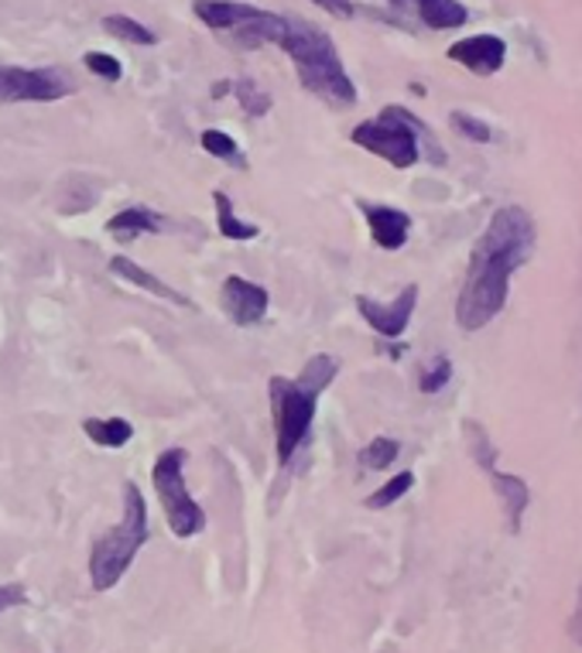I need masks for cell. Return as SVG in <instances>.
I'll use <instances>...</instances> for the list:
<instances>
[{"mask_svg":"<svg viewBox=\"0 0 582 653\" xmlns=\"http://www.w3.org/2000/svg\"><path fill=\"white\" fill-rule=\"evenodd\" d=\"M538 244V229L528 210L521 205H501L490 216L483 236L473 244L466 281L456 299V322L466 333H480L507 305L511 278L531 260Z\"/></svg>","mask_w":582,"mask_h":653,"instance_id":"obj_1","label":"cell"},{"mask_svg":"<svg viewBox=\"0 0 582 653\" xmlns=\"http://www.w3.org/2000/svg\"><path fill=\"white\" fill-rule=\"evenodd\" d=\"M339 376V360L329 352L309 356L299 376H271L268 401H271V425H275V455L281 465L295 459V452L309 441L315 425L318 397L326 394L329 383Z\"/></svg>","mask_w":582,"mask_h":653,"instance_id":"obj_2","label":"cell"},{"mask_svg":"<svg viewBox=\"0 0 582 653\" xmlns=\"http://www.w3.org/2000/svg\"><path fill=\"white\" fill-rule=\"evenodd\" d=\"M278 48L288 52L302 89H309L315 100H323L333 110L357 106V100H360L357 86H354V79H349V72L343 66V58L336 52V42L318 24L288 18V27H284Z\"/></svg>","mask_w":582,"mask_h":653,"instance_id":"obj_3","label":"cell"},{"mask_svg":"<svg viewBox=\"0 0 582 653\" xmlns=\"http://www.w3.org/2000/svg\"><path fill=\"white\" fill-rule=\"evenodd\" d=\"M349 140H354L357 147H363V151L384 158L398 171L418 165L422 151H428L432 165H446V151L439 147V140H435V134L418 121L412 110L394 106V103L384 106L381 116H373V121L357 124L354 131H349Z\"/></svg>","mask_w":582,"mask_h":653,"instance_id":"obj_4","label":"cell"},{"mask_svg":"<svg viewBox=\"0 0 582 653\" xmlns=\"http://www.w3.org/2000/svg\"><path fill=\"white\" fill-rule=\"evenodd\" d=\"M144 544H148V499L137 483H124V514L110 530L100 533L90 551L93 592H110L121 585Z\"/></svg>","mask_w":582,"mask_h":653,"instance_id":"obj_5","label":"cell"},{"mask_svg":"<svg viewBox=\"0 0 582 653\" xmlns=\"http://www.w3.org/2000/svg\"><path fill=\"white\" fill-rule=\"evenodd\" d=\"M195 18L210 27L213 35H223L233 48H260L278 45L288 18L275 11H260L240 0H195Z\"/></svg>","mask_w":582,"mask_h":653,"instance_id":"obj_6","label":"cell"},{"mask_svg":"<svg viewBox=\"0 0 582 653\" xmlns=\"http://www.w3.org/2000/svg\"><path fill=\"white\" fill-rule=\"evenodd\" d=\"M186 462H189L186 449H165L152 465V486L158 493L168 530L179 541H192L206 530V510L199 507L186 486Z\"/></svg>","mask_w":582,"mask_h":653,"instance_id":"obj_7","label":"cell"},{"mask_svg":"<svg viewBox=\"0 0 582 653\" xmlns=\"http://www.w3.org/2000/svg\"><path fill=\"white\" fill-rule=\"evenodd\" d=\"M76 79L69 69L42 66H0V103H58L76 93Z\"/></svg>","mask_w":582,"mask_h":653,"instance_id":"obj_8","label":"cell"},{"mask_svg":"<svg viewBox=\"0 0 582 653\" xmlns=\"http://www.w3.org/2000/svg\"><path fill=\"white\" fill-rule=\"evenodd\" d=\"M357 312L381 339H401L412 325V315L418 308V284H404L394 302H377L370 294H357Z\"/></svg>","mask_w":582,"mask_h":653,"instance_id":"obj_9","label":"cell"},{"mask_svg":"<svg viewBox=\"0 0 582 653\" xmlns=\"http://www.w3.org/2000/svg\"><path fill=\"white\" fill-rule=\"evenodd\" d=\"M220 305L226 312V318L233 325H240V329H250V325L265 322L268 318V308H271V294L268 288H260L240 274H230L223 281V291H220Z\"/></svg>","mask_w":582,"mask_h":653,"instance_id":"obj_10","label":"cell"},{"mask_svg":"<svg viewBox=\"0 0 582 653\" xmlns=\"http://www.w3.org/2000/svg\"><path fill=\"white\" fill-rule=\"evenodd\" d=\"M456 66L470 69L473 76H497L507 63V42L497 35H470V38H459L449 45L446 52Z\"/></svg>","mask_w":582,"mask_h":653,"instance_id":"obj_11","label":"cell"},{"mask_svg":"<svg viewBox=\"0 0 582 653\" xmlns=\"http://www.w3.org/2000/svg\"><path fill=\"white\" fill-rule=\"evenodd\" d=\"M360 213L367 219L370 229V240L381 247V250H401L407 244V236H412V216L398 205H381V202H360Z\"/></svg>","mask_w":582,"mask_h":653,"instance_id":"obj_12","label":"cell"},{"mask_svg":"<svg viewBox=\"0 0 582 653\" xmlns=\"http://www.w3.org/2000/svg\"><path fill=\"white\" fill-rule=\"evenodd\" d=\"M480 472H486L493 493H497V499H501V510H504L507 530H511V533H521L524 510L531 507V489H528V483H524L521 476H514V472H501L497 462L486 465V469H480Z\"/></svg>","mask_w":582,"mask_h":653,"instance_id":"obj_13","label":"cell"},{"mask_svg":"<svg viewBox=\"0 0 582 653\" xmlns=\"http://www.w3.org/2000/svg\"><path fill=\"white\" fill-rule=\"evenodd\" d=\"M168 226H171L168 216H161L158 210H148V205H127V210L113 213L107 219V233L116 244H134V240H141V236L165 233Z\"/></svg>","mask_w":582,"mask_h":653,"instance_id":"obj_14","label":"cell"},{"mask_svg":"<svg viewBox=\"0 0 582 653\" xmlns=\"http://www.w3.org/2000/svg\"><path fill=\"white\" fill-rule=\"evenodd\" d=\"M110 274H113V278H121V281H127V284H134V288H141V291L155 294V299H165V302H171V305H182V308H189V305H192L182 291H175V288H171V284H165L158 274H152L148 267H141L137 260H131V257H124V254L110 257Z\"/></svg>","mask_w":582,"mask_h":653,"instance_id":"obj_15","label":"cell"},{"mask_svg":"<svg viewBox=\"0 0 582 653\" xmlns=\"http://www.w3.org/2000/svg\"><path fill=\"white\" fill-rule=\"evenodd\" d=\"M418 21L432 32H452V27H462L470 21V11H466L462 0H412Z\"/></svg>","mask_w":582,"mask_h":653,"instance_id":"obj_16","label":"cell"},{"mask_svg":"<svg viewBox=\"0 0 582 653\" xmlns=\"http://www.w3.org/2000/svg\"><path fill=\"white\" fill-rule=\"evenodd\" d=\"M213 205H216V229L223 240H233V244H250L260 236V229L247 219L237 216V210H233V199L226 192H213Z\"/></svg>","mask_w":582,"mask_h":653,"instance_id":"obj_17","label":"cell"},{"mask_svg":"<svg viewBox=\"0 0 582 653\" xmlns=\"http://www.w3.org/2000/svg\"><path fill=\"white\" fill-rule=\"evenodd\" d=\"M82 431L93 444L100 449H124V444L134 438V425L127 418H86L82 421Z\"/></svg>","mask_w":582,"mask_h":653,"instance_id":"obj_18","label":"cell"},{"mask_svg":"<svg viewBox=\"0 0 582 653\" xmlns=\"http://www.w3.org/2000/svg\"><path fill=\"white\" fill-rule=\"evenodd\" d=\"M199 144H202V151H206L210 158H216L223 165H233V168H247V155L240 151V144L233 140L226 131H220V127L202 131L199 134Z\"/></svg>","mask_w":582,"mask_h":653,"instance_id":"obj_19","label":"cell"},{"mask_svg":"<svg viewBox=\"0 0 582 653\" xmlns=\"http://www.w3.org/2000/svg\"><path fill=\"white\" fill-rule=\"evenodd\" d=\"M401 455V441L398 438H388V435H377L370 438L363 449H360V465L370 469V472H381L388 465H394Z\"/></svg>","mask_w":582,"mask_h":653,"instance_id":"obj_20","label":"cell"},{"mask_svg":"<svg viewBox=\"0 0 582 653\" xmlns=\"http://www.w3.org/2000/svg\"><path fill=\"white\" fill-rule=\"evenodd\" d=\"M103 27L113 35V38H124L131 45H158V35L152 32L148 24H141L127 14H107L103 18Z\"/></svg>","mask_w":582,"mask_h":653,"instance_id":"obj_21","label":"cell"},{"mask_svg":"<svg viewBox=\"0 0 582 653\" xmlns=\"http://www.w3.org/2000/svg\"><path fill=\"white\" fill-rule=\"evenodd\" d=\"M412 486H415V472L412 469L398 472V476H391L381 489L367 496V510H388V507H394L398 499H404L407 493H412Z\"/></svg>","mask_w":582,"mask_h":653,"instance_id":"obj_22","label":"cell"},{"mask_svg":"<svg viewBox=\"0 0 582 653\" xmlns=\"http://www.w3.org/2000/svg\"><path fill=\"white\" fill-rule=\"evenodd\" d=\"M230 93L237 97V103L247 116H265L271 110V97L254 79H230Z\"/></svg>","mask_w":582,"mask_h":653,"instance_id":"obj_23","label":"cell"},{"mask_svg":"<svg viewBox=\"0 0 582 653\" xmlns=\"http://www.w3.org/2000/svg\"><path fill=\"white\" fill-rule=\"evenodd\" d=\"M452 380V360L446 352H439V356H432L428 360V367L418 373V391L422 394H439V391H446V383Z\"/></svg>","mask_w":582,"mask_h":653,"instance_id":"obj_24","label":"cell"},{"mask_svg":"<svg viewBox=\"0 0 582 653\" xmlns=\"http://www.w3.org/2000/svg\"><path fill=\"white\" fill-rule=\"evenodd\" d=\"M449 124H452V131H456L459 137L473 140V144H490V140H493V131H490V124H483L480 116L466 113V110H456V113L449 116Z\"/></svg>","mask_w":582,"mask_h":653,"instance_id":"obj_25","label":"cell"},{"mask_svg":"<svg viewBox=\"0 0 582 653\" xmlns=\"http://www.w3.org/2000/svg\"><path fill=\"white\" fill-rule=\"evenodd\" d=\"M82 63H86V69H90V72H93L97 79H103V82H121V76H124L121 58H113V55H107V52H86Z\"/></svg>","mask_w":582,"mask_h":653,"instance_id":"obj_26","label":"cell"},{"mask_svg":"<svg viewBox=\"0 0 582 653\" xmlns=\"http://www.w3.org/2000/svg\"><path fill=\"white\" fill-rule=\"evenodd\" d=\"M21 606H27V585H21V582L0 585V616L11 609H21Z\"/></svg>","mask_w":582,"mask_h":653,"instance_id":"obj_27","label":"cell"},{"mask_svg":"<svg viewBox=\"0 0 582 653\" xmlns=\"http://www.w3.org/2000/svg\"><path fill=\"white\" fill-rule=\"evenodd\" d=\"M315 8H323L326 14H333V18H339V21H349L357 14V8H354V0H312Z\"/></svg>","mask_w":582,"mask_h":653,"instance_id":"obj_28","label":"cell"},{"mask_svg":"<svg viewBox=\"0 0 582 653\" xmlns=\"http://www.w3.org/2000/svg\"><path fill=\"white\" fill-rule=\"evenodd\" d=\"M566 630H569V637L582 646V582H579V599H575V612L569 616V622H566Z\"/></svg>","mask_w":582,"mask_h":653,"instance_id":"obj_29","label":"cell"}]
</instances>
